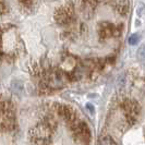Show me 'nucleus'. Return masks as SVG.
I'll return each mask as SVG.
<instances>
[{
	"instance_id": "obj_1",
	"label": "nucleus",
	"mask_w": 145,
	"mask_h": 145,
	"mask_svg": "<svg viewBox=\"0 0 145 145\" xmlns=\"http://www.w3.org/2000/svg\"><path fill=\"white\" fill-rule=\"evenodd\" d=\"M50 129L46 123L38 124L31 131V138L36 145H50Z\"/></svg>"
},
{
	"instance_id": "obj_2",
	"label": "nucleus",
	"mask_w": 145,
	"mask_h": 145,
	"mask_svg": "<svg viewBox=\"0 0 145 145\" xmlns=\"http://www.w3.org/2000/svg\"><path fill=\"white\" fill-rule=\"evenodd\" d=\"M55 19L59 24H69L73 19V9L71 6L65 5L62 7L58 8V10L55 13Z\"/></svg>"
},
{
	"instance_id": "obj_3",
	"label": "nucleus",
	"mask_w": 145,
	"mask_h": 145,
	"mask_svg": "<svg viewBox=\"0 0 145 145\" xmlns=\"http://www.w3.org/2000/svg\"><path fill=\"white\" fill-rule=\"evenodd\" d=\"M46 81L50 87L58 88L65 84V75L60 70H50L46 75Z\"/></svg>"
},
{
	"instance_id": "obj_4",
	"label": "nucleus",
	"mask_w": 145,
	"mask_h": 145,
	"mask_svg": "<svg viewBox=\"0 0 145 145\" xmlns=\"http://www.w3.org/2000/svg\"><path fill=\"white\" fill-rule=\"evenodd\" d=\"M58 114L60 117H62L68 123L71 124V127H74L75 124L79 122L75 111L71 107H68L65 105H60L58 107Z\"/></svg>"
},
{
	"instance_id": "obj_5",
	"label": "nucleus",
	"mask_w": 145,
	"mask_h": 145,
	"mask_svg": "<svg viewBox=\"0 0 145 145\" xmlns=\"http://www.w3.org/2000/svg\"><path fill=\"white\" fill-rule=\"evenodd\" d=\"M75 133V137L78 140H80L81 142H88L89 138H91V132H89V128L87 127L86 124L82 121H79L78 123L75 124L72 128Z\"/></svg>"
},
{
	"instance_id": "obj_6",
	"label": "nucleus",
	"mask_w": 145,
	"mask_h": 145,
	"mask_svg": "<svg viewBox=\"0 0 145 145\" xmlns=\"http://www.w3.org/2000/svg\"><path fill=\"white\" fill-rule=\"evenodd\" d=\"M124 112H125V117L128 118L129 121H134L137 119L138 115V104L132 101H128L124 103Z\"/></svg>"
},
{
	"instance_id": "obj_7",
	"label": "nucleus",
	"mask_w": 145,
	"mask_h": 145,
	"mask_svg": "<svg viewBox=\"0 0 145 145\" xmlns=\"http://www.w3.org/2000/svg\"><path fill=\"white\" fill-rule=\"evenodd\" d=\"M14 124V119H13V114L10 110L9 106L3 105L2 106V129L8 130L12 128V125Z\"/></svg>"
},
{
	"instance_id": "obj_8",
	"label": "nucleus",
	"mask_w": 145,
	"mask_h": 145,
	"mask_svg": "<svg viewBox=\"0 0 145 145\" xmlns=\"http://www.w3.org/2000/svg\"><path fill=\"white\" fill-rule=\"evenodd\" d=\"M115 33V26L114 25H110V24H104V26H102L101 29V35L105 37H109L111 35H114Z\"/></svg>"
},
{
	"instance_id": "obj_9",
	"label": "nucleus",
	"mask_w": 145,
	"mask_h": 145,
	"mask_svg": "<svg viewBox=\"0 0 145 145\" xmlns=\"http://www.w3.org/2000/svg\"><path fill=\"white\" fill-rule=\"evenodd\" d=\"M98 145H117V144H116V142L110 138V137L105 135V137H102V138H99Z\"/></svg>"
},
{
	"instance_id": "obj_10",
	"label": "nucleus",
	"mask_w": 145,
	"mask_h": 145,
	"mask_svg": "<svg viewBox=\"0 0 145 145\" xmlns=\"http://www.w3.org/2000/svg\"><path fill=\"white\" fill-rule=\"evenodd\" d=\"M115 6L117 7V10H118L120 13L124 14V13L128 11V6H129V3H128V2H115Z\"/></svg>"
},
{
	"instance_id": "obj_11",
	"label": "nucleus",
	"mask_w": 145,
	"mask_h": 145,
	"mask_svg": "<svg viewBox=\"0 0 145 145\" xmlns=\"http://www.w3.org/2000/svg\"><path fill=\"white\" fill-rule=\"evenodd\" d=\"M138 57L140 60H142V61H145V46L143 47H141L138 51Z\"/></svg>"
},
{
	"instance_id": "obj_12",
	"label": "nucleus",
	"mask_w": 145,
	"mask_h": 145,
	"mask_svg": "<svg viewBox=\"0 0 145 145\" xmlns=\"http://www.w3.org/2000/svg\"><path fill=\"white\" fill-rule=\"evenodd\" d=\"M138 36L137 34H133V35H131V37L129 38V43L131 45H135V44H138Z\"/></svg>"
}]
</instances>
